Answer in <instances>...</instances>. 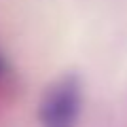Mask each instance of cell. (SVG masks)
Returning a JSON list of instances; mask_svg holds the SVG:
<instances>
[{"mask_svg": "<svg viewBox=\"0 0 127 127\" xmlns=\"http://www.w3.org/2000/svg\"><path fill=\"white\" fill-rule=\"evenodd\" d=\"M81 110V83L76 76H64L47 91L42 100V125L72 127Z\"/></svg>", "mask_w": 127, "mask_h": 127, "instance_id": "6da1fadb", "label": "cell"}]
</instances>
